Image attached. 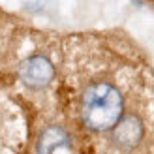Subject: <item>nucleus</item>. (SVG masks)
Here are the masks:
<instances>
[{
  "mask_svg": "<svg viewBox=\"0 0 154 154\" xmlns=\"http://www.w3.org/2000/svg\"><path fill=\"white\" fill-rule=\"evenodd\" d=\"M72 147V137L62 126H47L36 141V154H57L62 149Z\"/></svg>",
  "mask_w": 154,
  "mask_h": 154,
  "instance_id": "4",
  "label": "nucleus"
},
{
  "mask_svg": "<svg viewBox=\"0 0 154 154\" xmlns=\"http://www.w3.org/2000/svg\"><path fill=\"white\" fill-rule=\"evenodd\" d=\"M124 100L111 83H92L81 96V119L92 132H107L122 117Z\"/></svg>",
  "mask_w": 154,
  "mask_h": 154,
  "instance_id": "1",
  "label": "nucleus"
},
{
  "mask_svg": "<svg viewBox=\"0 0 154 154\" xmlns=\"http://www.w3.org/2000/svg\"><path fill=\"white\" fill-rule=\"evenodd\" d=\"M145 137V124L137 115H126L111 128V143L115 149L130 152L141 145Z\"/></svg>",
  "mask_w": 154,
  "mask_h": 154,
  "instance_id": "2",
  "label": "nucleus"
},
{
  "mask_svg": "<svg viewBox=\"0 0 154 154\" xmlns=\"http://www.w3.org/2000/svg\"><path fill=\"white\" fill-rule=\"evenodd\" d=\"M19 77L21 81L32 90H42L53 81L55 77V68H53L51 60L43 55H34L23 60L19 66Z\"/></svg>",
  "mask_w": 154,
  "mask_h": 154,
  "instance_id": "3",
  "label": "nucleus"
}]
</instances>
